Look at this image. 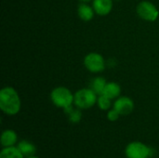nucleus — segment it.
Listing matches in <instances>:
<instances>
[{"mask_svg": "<svg viewBox=\"0 0 159 158\" xmlns=\"http://www.w3.org/2000/svg\"><path fill=\"white\" fill-rule=\"evenodd\" d=\"M84 64L86 68L91 73L102 72L105 68V61L103 57L99 53H89L84 59Z\"/></svg>", "mask_w": 159, "mask_h": 158, "instance_id": "6", "label": "nucleus"}, {"mask_svg": "<svg viewBox=\"0 0 159 158\" xmlns=\"http://www.w3.org/2000/svg\"><path fill=\"white\" fill-rule=\"evenodd\" d=\"M50 99L57 107L65 109L73 105L75 95H73L67 88L58 87L51 91Z\"/></svg>", "mask_w": 159, "mask_h": 158, "instance_id": "2", "label": "nucleus"}, {"mask_svg": "<svg viewBox=\"0 0 159 158\" xmlns=\"http://www.w3.org/2000/svg\"><path fill=\"white\" fill-rule=\"evenodd\" d=\"M114 109H116L120 115H128L132 113L134 102L129 97H119L114 103Z\"/></svg>", "mask_w": 159, "mask_h": 158, "instance_id": "7", "label": "nucleus"}, {"mask_svg": "<svg viewBox=\"0 0 159 158\" xmlns=\"http://www.w3.org/2000/svg\"><path fill=\"white\" fill-rule=\"evenodd\" d=\"M77 12H78V16H79V18L81 20H83L85 21H89V20H92L95 11L89 5H87V4H81L78 7Z\"/></svg>", "mask_w": 159, "mask_h": 158, "instance_id": "12", "label": "nucleus"}, {"mask_svg": "<svg viewBox=\"0 0 159 158\" xmlns=\"http://www.w3.org/2000/svg\"><path fill=\"white\" fill-rule=\"evenodd\" d=\"M98 98L91 88H82L75 93L74 103L78 109H89L95 105Z\"/></svg>", "mask_w": 159, "mask_h": 158, "instance_id": "3", "label": "nucleus"}, {"mask_svg": "<svg viewBox=\"0 0 159 158\" xmlns=\"http://www.w3.org/2000/svg\"><path fill=\"white\" fill-rule=\"evenodd\" d=\"M26 158H39V157H37V156H29V157H26Z\"/></svg>", "mask_w": 159, "mask_h": 158, "instance_id": "19", "label": "nucleus"}, {"mask_svg": "<svg viewBox=\"0 0 159 158\" xmlns=\"http://www.w3.org/2000/svg\"><path fill=\"white\" fill-rule=\"evenodd\" d=\"M106 81L102 77H95L92 79L90 83V88L97 94V95H102L103 89L106 86Z\"/></svg>", "mask_w": 159, "mask_h": 158, "instance_id": "14", "label": "nucleus"}, {"mask_svg": "<svg viewBox=\"0 0 159 158\" xmlns=\"http://www.w3.org/2000/svg\"><path fill=\"white\" fill-rule=\"evenodd\" d=\"M0 141L2 147H11L16 144L18 141V135L12 129H6L3 131Z\"/></svg>", "mask_w": 159, "mask_h": 158, "instance_id": "9", "label": "nucleus"}, {"mask_svg": "<svg viewBox=\"0 0 159 158\" xmlns=\"http://www.w3.org/2000/svg\"><path fill=\"white\" fill-rule=\"evenodd\" d=\"M97 103H98V106L100 107L101 110L106 111V110H109L111 108V99L107 98L104 95H100L98 97Z\"/></svg>", "mask_w": 159, "mask_h": 158, "instance_id": "16", "label": "nucleus"}, {"mask_svg": "<svg viewBox=\"0 0 159 158\" xmlns=\"http://www.w3.org/2000/svg\"><path fill=\"white\" fill-rule=\"evenodd\" d=\"M116 1H119V0H116Z\"/></svg>", "mask_w": 159, "mask_h": 158, "instance_id": "20", "label": "nucleus"}, {"mask_svg": "<svg viewBox=\"0 0 159 158\" xmlns=\"http://www.w3.org/2000/svg\"><path fill=\"white\" fill-rule=\"evenodd\" d=\"M127 158H148L151 156V149L141 142H132L125 149Z\"/></svg>", "mask_w": 159, "mask_h": 158, "instance_id": "4", "label": "nucleus"}, {"mask_svg": "<svg viewBox=\"0 0 159 158\" xmlns=\"http://www.w3.org/2000/svg\"><path fill=\"white\" fill-rule=\"evenodd\" d=\"M19 150L20 151V153L26 156V157H29V156H34L35 152H36V148L35 146L30 142H27V141H21L18 143V146Z\"/></svg>", "mask_w": 159, "mask_h": 158, "instance_id": "11", "label": "nucleus"}, {"mask_svg": "<svg viewBox=\"0 0 159 158\" xmlns=\"http://www.w3.org/2000/svg\"><path fill=\"white\" fill-rule=\"evenodd\" d=\"M119 116H120V114L116 110V109H112V110H109V112H108V114H107V118L110 120V121H112V122H114V121H116L118 118H119Z\"/></svg>", "mask_w": 159, "mask_h": 158, "instance_id": "17", "label": "nucleus"}, {"mask_svg": "<svg viewBox=\"0 0 159 158\" xmlns=\"http://www.w3.org/2000/svg\"><path fill=\"white\" fill-rule=\"evenodd\" d=\"M80 1H82V2H84V3H87V2H89L90 0H80Z\"/></svg>", "mask_w": 159, "mask_h": 158, "instance_id": "18", "label": "nucleus"}, {"mask_svg": "<svg viewBox=\"0 0 159 158\" xmlns=\"http://www.w3.org/2000/svg\"><path fill=\"white\" fill-rule=\"evenodd\" d=\"M121 93V88L118 84L115 83V82H109L106 84L104 89H103V92H102V95L106 96L107 98L113 100V99H116L117 97H119Z\"/></svg>", "mask_w": 159, "mask_h": 158, "instance_id": "10", "label": "nucleus"}, {"mask_svg": "<svg viewBox=\"0 0 159 158\" xmlns=\"http://www.w3.org/2000/svg\"><path fill=\"white\" fill-rule=\"evenodd\" d=\"M0 109L7 115H15L20 110V100L18 92L11 87L0 90Z\"/></svg>", "mask_w": 159, "mask_h": 158, "instance_id": "1", "label": "nucleus"}, {"mask_svg": "<svg viewBox=\"0 0 159 158\" xmlns=\"http://www.w3.org/2000/svg\"><path fill=\"white\" fill-rule=\"evenodd\" d=\"M113 8L112 0H93V9L100 16H105Z\"/></svg>", "mask_w": 159, "mask_h": 158, "instance_id": "8", "label": "nucleus"}, {"mask_svg": "<svg viewBox=\"0 0 159 158\" xmlns=\"http://www.w3.org/2000/svg\"><path fill=\"white\" fill-rule=\"evenodd\" d=\"M63 110H64L65 114H67V115H69V119H70V121H71L72 123L75 124V123L80 122L82 115H81V113H80L79 110L74 109L73 106L67 107V108H65V109H63Z\"/></svg>", "mask_w": 159, "mask_h": 158, "instance_id": "15", "label": "nucleus"}, {"mask_svg": "<svg viewBox=\"0 0 159 158\" xmlns=\"http://www.w3.org/2000/svg\"><path fill=\"white\" fill-rule=\"evenodd\" d=\"M24 156L20 153L18 147H3L0 152V158H23Z\"/></svg>", "mask_w": 159, "mask_h": 158, "instance_id": "13", "label": "nucleus"}, {"mask_svg": "<svg viewBox=\"0 0 159 158\" xmlns=\"http://www.w3.org/2000/svg\"><path fill=\"white\" fill-rule=\"evenodd\" d=\"M136 10L139 17L147 21H155L159 16L157 7L149 1H142L139 3Z\"/></svg>", "mask_w": 159, "mask_h": 158, "instance_id": "5", "label": "nucleus"}]
</instances>
